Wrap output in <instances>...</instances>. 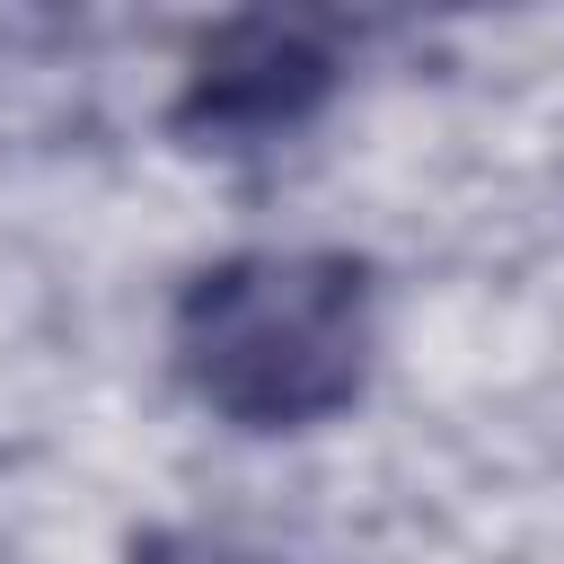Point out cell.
I'll return each mask as SVG.
<instances>
[{
    "label": "cell",
    "mask_w": 564,
    "mask_h": 564,
    "mask_svg": "<svg viewBox=\"0 0 564 564\" xmlns=\"http://www.w3.org/2000/svg\"><path fill=\"white\" fill-rule=\"evenodd\" d=\"M167 361L229 432H317L379 361V273L344 247H247L176 291Z\"/></svg>",
    "instance_id": "cell-1"
},
{
    "label": "cell",
    "mask_w": 564,
    "mask_h": 564,
    "mask_svg": "<svg viewBox=\"0 0 564 564\" xmlns=\"http://www.w3.org/2000/svg\"><path fill=\"white\" fill-rule=\"evenodd\" d=\"M344 88V26L335 18H300V9H247L220 18L176 79L167 132L185 150H273L291 132H308L326 115V97Z\"/></svg>",
    "instance_id": "cell-2"
},
{
    "label": "cell",
    "mask_w": 564,
    "mask_h": 564,
    "mask_svg": "<svg viewBox=\"0 0 564 564\" xmlns=\"http://www.w3.org/2000/svg\"><path fill=\"white\" fill-rule=\"evenodd\" d=\"M123 564H264L247 546H220V538H185V529H141L123 546Z\"/></svg>",
    "instance_id": "cell-3"
}]
</instances>
